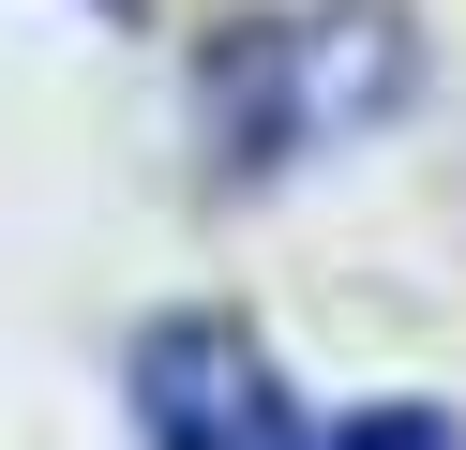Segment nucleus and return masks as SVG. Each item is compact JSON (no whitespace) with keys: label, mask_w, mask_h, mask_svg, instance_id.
Listing matches in <instances>:
<instances>
[{"label":"nucleus","mask_w":466,"mask_h":450,"mask_svg":"<svg viewBox=\"0 0 466 450\" xmlns=\"http://www.w3.org/2000/svg\"><path fill=\"white\" fill-rule=\"evenodd\" d=\"M316 450H466V420L451 405H361L346 435H316Z\"/></svg>","instance_id":"nucleus-3"},{"label":"nucleus","mask_w":466,"mask_h":450,"mask_svg":"<svg viewBox=\"0 0 466 450\" xmlns=\"http://www.w3.org/2000/svg\"><path fill=\"white\" fill-rule=\"evenodd\" d=\"M226 165H301V150L361 135L376 105H406V15L391 0H316L226 45Z\"/></svg>","instance_id":"nucleus-1"},{"label":"nucleus","mask_w":466,"mask_h":450,"mask_svg":"<svg viewBox=\"0 0 466 450\" xmlns=\"http://www.w3.org/2000/svg\"><path fill=\"white\" fill-rule=\"evenodd\" d=\"M121 390H136V435L151 450H301V420L271 390V345L241 315H151Z\"/></svg>","instance_id":"nucleus-2"}]
</instances>
